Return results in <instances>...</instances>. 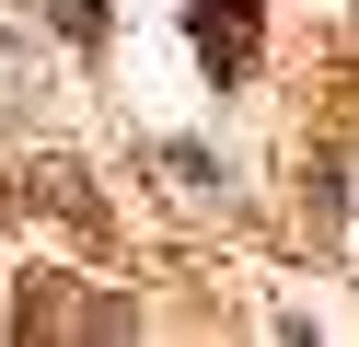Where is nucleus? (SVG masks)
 Instances as JSON below:
<instances>
[{
  "label": "nucleus",
  "mask_w": 359,
  "mask_h": 347,
  "mask_svg": "<svg viewBox=\"0 0 359 347\" xmlns=\"http://www.w3.org/2000/svg\"><path fill=\"white\" fill-rule=\"evenodd\" d=\"M255 35H266V0H186V46L209 81H243L255 69Z\"/></svg>",
  "instance_id": "f257e3e1"
},
{
  "label": "nucleus",
  "mask_w": 359,
  "mask_h": 347,
  "mask_svg": "<svg viewBox=\"0 0 359 347\" xmlns=\"http://www.w3.org/2000/svg\"><path fill=\"white\" fill-rule=\"evenodd\" d=\"M24 336H128V301H70V290L35 278L24 290Z\"/></svg>",
  "instance_id": "f03ea898"
},
{
  "label": "nucleus",
  "mask_w": 359,
  "mask_h": 347,
  "mask_svg": "<svg viewBox=\"0 0 359 347\" xmlns=\"http://www.w3.org/2000/svg\"><path fill=\"white\" fill-rule=\"evenodd\" d=\"M24 185H35V197H47L58 220L81 231V243L104 231V197H93V174H81V162H58V151H47V162H24Z\"/></svg>",
  "instance_id": "7ed1b4c3"
},
{
  "label": "nucleus",
  "mask_w": 359,
  "mask_h": 347,
  "mask_svg": "<svg viewBox=\"0 0 359 347\" xmlns=\"http://www.w3.org/2000/svg\"><path fill=\"white\" fill-rule=\"evenodd\" d=\"M35 12H47L70 46H104V35H116V0H35Z\"/></svg>",
  "instance_id": "20e7f679"
},
{
  "label": "nucleus",
  "mask_w": 359,
  "mask_h": 347,
  "mask_svg": "<svg viewBox=\"0 0 359 347\" xmlns=\"http://www.w3.org/2000/svg\"><path fill=\"white\" fill-rule=\"evenodd\" d=\"M163 174H174V185H197V197H220V162H209V151H186V139H163Z\"/></svg>",
  "instance_id": "39448f33"
}]
</instances>
